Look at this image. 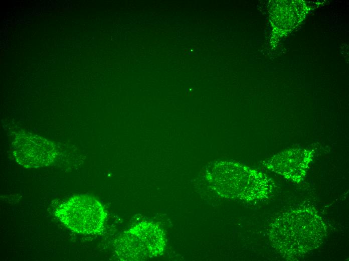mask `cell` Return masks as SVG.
Returning <instances> with one entry per match:
<instances>
[{
  "label": "cell",
  "mask_w": 349,
  "mask_h": 261,
  "mask_svg": "<svg viewBox=\"0 0 349 261\" xmlns=\"http://www.w3.org/2000/svg\"><path fill=\"white\" fill-rule=\"evenodd\" d=\"M280 217L271 229V239L279 251L288 256L303 254L317 246L325 233L324 225L313 211H292Z\"/></svg>",
  "instance_id": "cell-1"
},
{
  "label": "cell",
  "mask_w": 349,
  "mask_h": 261,
  "mask_svg": "<svg viewBox=\"0 0 349 261\" xmlns=\"http://www.w3.org/2000/svg\"><path fill=\"white\" fill-rule=\"evenodd\" d=\"M55 215L71 231L85 235L102 231L106 218L100 202L88 195L73 196L56 209Z\"/></svg>",
  "instance_id": "cell-2"
},
{
  "label": "cell",
  "mask_w": 349,
  "mask_h": 261,
  "mask_svg": "<svg viewBox=\"0 0 349 261\" xmlns=\"http://www.w3.org/2000/svg\"><path fill=\"white\" fill-rule=\"evenodd\" d=\"M165 245L161 228L152 222H140L119 238L115 251L123 260H142L160 255Z\"/></svg>",
  "instance_id": "cell-3"
},
{
  "label": "cell",
  "mask_w": 349,
  "mask_h": 261,
  "mask_svg": "<svg viewBox=\"0 0 349 261\" xmlns=\"http://www.w3.org/2000/svg\"><path fill=\"white\" fill-rule=\"evenodd\" d=\"M15 145L13 154L18 162L26 168L48 166L56 157L55 147L47 142H23Z\"/></svg>",
  "instance_id": "cell-4"
}]
</instances>
